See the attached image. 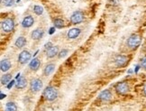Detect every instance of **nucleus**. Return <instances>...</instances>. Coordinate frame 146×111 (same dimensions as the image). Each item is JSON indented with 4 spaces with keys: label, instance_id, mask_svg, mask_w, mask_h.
Instances as JSON below:
<instances>
[{
    "label": "nucleus",
    "instance_id": "1",
    "mask_svg": "<svg viewBox=\"0 0 146 111\" xmlns=\"http://www.w3.org/2000/svg\"><path fill=\"white\" fill-rule=\"evenodd\" d=\"M43 96L48 101H53L58 97V91L54 87H46L43 92Z\"/></svg>",
    "mask_w": 146,
    "mask_h": 111
},
{
    "label": "nucleus",
    "instance_id": "2",
    "mask_svg": "<svg viewBox=\"0 0 146 111\" xmlns=\"http://www.w3.org/2000/svg\"><path fill=\"white\" fill-rule=\"evenodd\" d=\"M141 43H142V37L137 34H134L129 37L127 40V45L129 48L133 50L137 49L140 46Z\"/></svg>",
    "mask_w": 146,
    "mask_h": 111
},
{
    "label": "nucleus",
    "instance_id": "3",
    "mask_svg": "<svg viewBox=\"0 0 146 111\" xmlns=\"http://www.w3.org/2000/svg\"><path fill=\"white\" fill-rule=\"evenodd\" d=\"M1 28L6 33H10L14 29V21L12 18H7L1 23Z\"/></svg>",
    "mask_w": 146,
    "mask_h": 111
},
{
    "label": "nucleus",
    "instance_id": "4",
    "mask_svg": "<svg viewBox=\"0 0 146 111\" xmlns=\"http://www.w3.org/2000/svg\"><path fill=\"white\" fill-rule=\"evenodd\" d=\"M114 89H116V91L119 95H126L129 92V89H130L128 83L126 81L118 82L116 85V87H114Z\"/></svg>",
    "mask_w": 146,
    "mask_h": 111
},
{
    "label": "nucleus",
    "instance_id": "5",
    "mask_svg": "<svg viewBox=\"0 0 146 111\" xmlns=\"http://www.w3.org/2000/svg\"><path fill=\"white\" fill-rule=\"evenodd\" d=\"M84 14H83L81 11H75L71 15L70 17V22L73 24H80L84 21Z\"/></svg>",
    "mask_w": 146,
    "mask_h": 111
},
{
    "label": "nucleus",
    "instance_id": "6",
    "mask_svg": "<svg viewBox=\"0 0 146 111\" xmlns=\"http://www.w3.org/2000/svg\"><path fill=\"white\" fill-rule=\"evenodd\" d=\"M43 81L40 79H33L30 82V89L33 92H38L43 89Z\"/></svg>",
    "mask_w": 146,
    "mask_h": 111
},
{
    "label": "nucleus",
    "instance_id": "7",
    "mask_svg": "<svg viewBox=\"0 0 146 111\" xmlns=\"http://www.w3.org/2000/svg\"><path fill=\"white\" fill-rule=\"evenodd\" d=\"M31 58H32V54H30V52L27 50H24L23 52H21V54L18 56V61L21 64H26L31 60Z\"/></svg>",
    "mask_w": 146,
    "mask_h": 111
},
{
    "label": "nucleus",
    "instance_id": "8",
    "mask_svg": "<svg viewBox=\"0 0 146 111\" xmlns=\"http://www.w3.org/2000/svg\"><path fill=\"white\" fill-rule=\"evenodd\" d=\"M114 61H116V65L118 68H123L129 62V58L126 55H118Z\"/></svg>",
    "mask_w": 146,
    "mask_h": 111
},
{
    "label": "nucleus",
    "instance_id": "9",
    "mask_svg": "<svg viewBox=\"0 0 146 111\" xmlns=\"http://www.w3.org/2000/svg\"><path fill=\"white\" fill-rule=\"evenodd\" d=\"M98 98L102 101H108L112 98V93L109 89H105L100 92V94L98 95Z\"/></svg>",
    "mask_w": 146,
    "mask_h": 111
},
{
    "label": "nucleus",
    "instance_id": "10",
    "mask_svg": "<svg viewBox=\"0 0 146 111\" xmlns=\"http://www.w3.org/2000/svg\"><path fill=\"white\" fill-rule=\"evenodd\" d=\"M34 24V19L32 15H27L22 21V26L24 28H29Z\"/></svg>",
    "mask_w": 146,
    "mask_h": 111
},
{
    "label": "nucleus",
    "instance_id": "11",
    "mask_svg": "<svg viewBox=\"0 0 146 111\" xmlns=\"http://www.w3.org/2000/svg\"><path fill=\"white\" fill-rule=\"evenodd\" d=\"M81 33V30L80 28H71L68 31L67 36L69 39H75L79 36Z\"/></svg>",
    "mask_w": 146,
    "mask_h": 111
},
{
    "label": "nucleus",
    "instance_id": "12",
    "mask_svg": "<svg viewBox=\"0 0 146 111\" xmlns=\"http://www.w3.org/2000/svg\"><path fill=\"white\" fill-rule=\"evenodd\" d=\"M43 34H44L43 30L41 28H37L31 33V37H32L33 40H39L43 36Z\"/></svg>",
    "mask_w": 146,
    "mask_h": 111
},
{
    "label": "nucleus",
    "instance_id": "13",
    "mask_svg": "<svg viewBox=\"0 0 146 111\" xmlns=\"http://www.w3.org/2000/svg\"><path fill=\"white\" fill-rule=\"evenodd\" d=\"M27 86V80L24 77L21 76L19 79H17V81L15 82V88L18 89H23Z\"/></svg>",
    "mask_w": 146,
    "mask_h": 111
},
{
    "label": "nucleus",
    "instance_id": "14",
    "mask_svg": "<svg viewBox=\"0 0 146 111\" xmlns=\"http://www.w3.org/2000/svg\"><path fill=\"white\" fill-rule=\"evenodd\" d=\"M40 66H41V61L38 59V58H34V59L29 63V68L32 71H38Z\"/></svg>",
    "mask_w": 146,
    "mask_h": 111
},
{
    "label": "nucleus",
    "instance_id": "15",
    "mask_svg": "<svg viewBox=\"0 0 146 111\" xmlns=\"http://www.w3.org/2000/svg\"><path fill=\"white\" fill-rule=\"evenodd\" d=\"M57 54H59V47L58 46H51L50 49L47 50L46 56L48 58H53Z\"/></svg>",
    "mask_w": 146,
    "mask_h": 111
},
{
    "label": "nucleus",
    "instance_id": "16",
    "mask_svg": "<svg viewBox=\"0 0 146 111\" xmlns=\"http://www.w3.org/2000/svg\"><path fill=\"white\" fill-rule=\"evenodd\" d=\"M0 68H1V71L6 72L10 68H11V62L8 59H4L0 62Z\"/></svg>",
    "mask_w": 146,
    "mask_h": 111
},
{
    "label": "nucleus",
    "instance_id": "17",
    "mask_svg": "<svg viewBox=\"0 0 146 111\" xmlns=\"http://www.w3.org/2000/svg\"><path fill=\"white\" fill-rule=\"evenodd\" d=\"M54 71H55V64H53V63H49V64H47L45 66L43 70V74L44 76H50Z\"/></svg>",
    "mask_w": 146,
    "mask_h": 111
},
{
    "label": "nucleus",
    "instance_id": "18",
    "mask_svg": "<svg viewBox=\"0 0 146 111\" xmlns=\"http://www.w3.org/2000/svg\"><path fill=\"white\" fill-rule=\"evenodd\" d=\"M27 41L26 38L24 36H19L18 38L16 39V41L14 42V45L17 47V48H23V47L26 44Z\"/></svg>",
    "mask_w": 146,
    "mask_h": 111
},
{
    "label": "nucleus",
    "instance_id": "19",
    "mask_svg": "<svg viewBox=\"0 0 146 111\" xmlns=\"http://www.w3.org/2000/svg\"><path fill=\"white\" fill-rule=\"evenodd\" d=\"M11 80H12V74L7 73V74H5V75L2 76L1 83L3 84V85H7V84L11 81Z\"/></svg>",
    "mask_w": 146,
    "mask_h": 111
},
{
    "label": "nucleus",
    "instance_id": "20",
    "mask_svg": "<svg viewBox=\"0 0 146 111\" xmlns=\"http://www.w3.org/2000/svg\"><path fill=\"white\" fill-rule=\"evenodd\" d=\"M5 111H17V106L14 102H7Z\"/></svg>",
    "mask_w": 146,
    "mask_h": 111
},
{
    "label": "nucleus",
    "instance_id": "21",
    "mask_svg": "<svg viewBox=\"0 0 146 111\" xmlns=\"http://www.w3.org/2000/svg\"><path fill=\"white\" fill-rule=\"evenodd\" d=\"M53 24H54V27H55V28H59V29H61V28H62V27L64 26V22H63V20H62V19H60V18L55 19V20H54V22H53Z\"/></svg>",
    "mask_w": 146,
    "mask_h": 111
},
{
    "label": "nucleus",
    "instance_id": "22",
    "mask_svg": "<svg viewBox=\"0 0 146 111\" xmlns=\"http://www.w3.org/2000/svg\"><path fill=\"white\" fill-rule=\"evenodd\" d=\"M34 12L37 15H43V8L36 5V6L34 7Z\"/></svg>",
    "mask_w": 146,
    "mask_h": 111
},
{
    "label": "nucleus",
    "instance_id": "23",
    "mask_svg": "<svg viewBox=\"0 0 146 111\" xmlns=\"http://www.w3.org/2000/svg\"><path fill=\"white\" fill-rule=\"evenodd\" d=\"M2 3L5 5V7H12L14 4V0H3Z\"/></svg>",
    "mask_w": 146,
    "mask_h": 111
},
{
    "label": "nucleus",
    "instance_id": "24",
    "mask_svg": "<svg viewBox=\"0 0 146 111\" xmlns=\"http://www.w3.org/2000/svg\"><path fill=\"white\" fill-rule=\"evenodd\" d=\"M68 52H69V50H68V49H62L59 52L58 56H59V58H63V57H65L68 54Z\"/></svg>",
    "mask_w": 146,
    "mask_h": 111
},
{
    "label": "nucleus",
    "instance_id": "25",
    "mask_svg": "<svg viewBox=\"0 0 146 111\" xmlns=\"http://www.w3.org/2000/svg\"><path fill=\"white\" fill-rule=\"evenodd\" d=\"M141 66L146 70V56L143 57L142 59H141Z\"/></svg>",
    "mask_w": 146,
    "mask_h": 111
},
{
    "label": "nucleus",
    "instance_id": "26",
    "mask_svg": "<svg viewBox=\"0 0 146 111\" xmlns=\"http://www.w3.org/2000/svg\"><path fill=\"white\" fill-rule=\"evenodd\" d=\"M14 83H15V81H10V82H9L8 84H7V89H11V88H12V87L14 86Z\"/></svg>",
    "mask_w": 146,
    "mask_h": 111
},
{
    "label": "nucleus",
    "instance_id": "27",
    "mask_svg": "<svg viewBox=\"0 0 146 111\" xmlns=\"http://www.w3.org/2000/svg\"><path fill=\"white\" fill-rule=\"evenodd\" d=\"M51 46H53V44H51V42H49V43H47L46 44H45V46H44V48L46 49V50H48V49H50Z\"/></svg>",
    "mask_w": 146,
    "mask_h": 111
},
{
    "label": "nucleus",
    "instance_id": "28",
    "mask_svg": "<svg viewBox=\"0 0 146 111\" xmlns=\"http://www.w3.org/2000/svg\"><path fill=\"white\" fill-rule=\"evenodd\" d=\"M54 31H55V27H51V28H50L49 34H53L54 33Z\"/></svg>",
    "mask_w": 146,
    "mask_h": 111
},
{
    "label": "nucleus",
    "instance_id": "29",
    "mask_svg": "<svg viewBox=\"0 0 146 111\" xmlns=\"http://www.w3.org/2000/svg\"><path fill=\"white\" fill-rule=\"evenodd\" d=\"M139 69H140V65H137L136 67H135V73H137L138 72V71H139Z\"/></svg>",
    "mask_w": 146,
    "mask_h": 111
},
{
    "label": "nucleus",
    "instance_id": "30",
    "mask_svg": "<svg viewBox=\"0 0 146 111\" xmlns=\"http://www.w3.org/2000/svg\"><path fill=\"white\" fill-rule=\"evenodd\" d=\"M143 93H144V95L146 96V83L144 84V86H143Z\"/></svg>",
    "mask_w": 146,
    "mask_h": 111
},
{
    "label": "nucleus",
    "instance_id": "31",
    "mask_svg": "<svg viewBox=\"0 0 146 111\" xmlns=\"http://www.w3.org/2000/svg\"><path fill=\"white\" fill-rule=\"evenodd\" d=\"M4 98H6V94H5V95L4 94H1V99H3Z\"/></svg>",
    "mask_w": 146,
    "mask_h": 111
},
{
    "label": "nucleus",
    "instance_id": "32",
    "mask_svg": "<svg viewBox=\"0 0 146 111\" xmlns=\"http://www.w3.org/2000/svg\"><path fill=\"white\" fill-rule=\"evenodd\" d=\"M132 72H133L132 70H129V71H128V73H132Z\"/></svg>",
    "mask_w": 146,
    "mask_h": 111
},
{
    "label": "nucleus",
    "instance_id": "33",
    "mask_svg": "<svg viewBox=\"0 0 146 111\" xmlns=\"http://www.w3.org/2000/svg\"><path fill=\"white\" fill-rule=\"evenodd\" d=\"M19 1H21V0H17V3H19Z\"/></svg>",
    "mask_w": 146,
    "mask_h": 111
}]
</instances>
